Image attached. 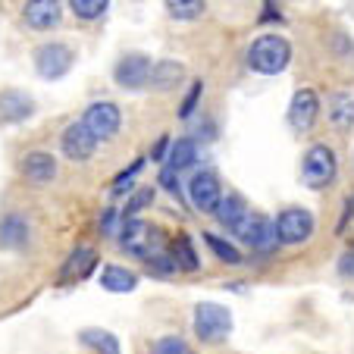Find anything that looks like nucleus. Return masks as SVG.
Returning a JSON list of instances; mask_svg holds the SVG:
<instances>
[{
    "mask_svg": "<svg viewBox=\"0 0 354 354\" xmlns=\"http://www.w3.org/2000/svg\"><path fill=\"white\" fill-rule=\"evenodd\" d=\"M198 163V141L194 138H176L169 141V151H167V169L173 173H185Z\"/></svg>",
    "mask_w": 354,
    "mask_h": 354,
    "instance_id": "nucleus-18",
    "label": "nucleus"
},
{
    "mask_svg": "<svg viewBox=\"0 0 354 354\" xmlns=\"http://www.w3.org/2000/svg\"><path fill=\"white\" fill-rule=\"evenodd\" d=\"M120 245L126 254L138 257V261H151L154 254L167 251L163 248V235L157 226L145 223L141 216H132V220H122L120 223Z\"/></svg>",
    "mask_w": 354,
    "mask_h": 354,
    "instance_id": "nucleus-1",
    "label": "nucleus"
},
{
    "mask_svg": "<svg viewBox=\"0 0 354 354\" xmlns=\"http://www.w3.org/2000/svg\"><path fill=\"white\" fill-rule=\"evenodd\" d=\"M335 176H339V160H335L333 147L329 145L308 147V154H304V160H301V179H304V185L314 188V192H320V188L333 185Z\"/></svg>",
    "mask_w": 354,
    "mask_h": 354,
    "instance_id": "nucleus-3",
    "label": "nucleus"
},
{
    "mask_svg": "<svg viewBox=\"0 0 354 354\" xmlns=\"http://www.w3.org/2000/svg\"><path fill=\"white\" fill-rule=\"evenodd\" d=\"M60 16H63L60 0H26V7H22V19H26V26L38 28V32L54 28L57 22H60Z\"/></svg>",
    "mask_w": 354,
    "mask_h": 354,
    "instance_id": "nucleus-14",
    "label": "nucleus"
},
{
    "mask_svg": "<svg viewBox=\"0 0 354 354\" xmlns=\"http://www.w3.org/2000/svg\"><path fill=\"white\" fill-rule=\"evenodd\" d=\"M138 286V273H132L129 267H120V263H107L100 270V288H107L113 295H126V292H135Z\"/></svg>",
    "mask_w": 354,
    "mask_h": 354,
    "instance_id": "nucleus-19",
    "label": "nucleus"
},
{
    "mask_svg": "<svg viewBox=\"0 0 354 354\" xmlns=\"http://www.w3.org/2000/svg\"><path fill=\"white\" fill-rule=\"evenodd\" d=\"M185 75V69H182V63L176 60H160L151 66V79H147V85L157 88V91H169V88L179 85V79Z\"/></svg>",
    "mask_w": 354,
    "mask_h": 354,
    "instance_id": "nucleus-23",
    "label": "nucleus"
},
{
    "mask_svg": "<svg viewBox=\"0 0 354 354\" xmlns=\"http://www.w3.org/2000/svg\"><path fill=\"white\" fill-rule=\"evenodd\" d=\"M35 104L22 91H0V122H22L32 116Z\"/></svg>",
    "mask_w": 354,
    "mask_h": 354,
    "instance_id": "nucleus-20",
    "label": "nucleus"
},
{
    "mask_svg": "<svg viewBox=\"0 0 354 354\" xmlns=\"http://www.w3.org/2000/svg\"><path fill=\"white\" fill-rule=\"evenodd\" d=\"M120 122H122L120 107L110 104V100H97V104H91V107L85 110V116H82V126H85L97 141L113 138V135L120 132Z\"/></svg>",
    "mask_w": 354,
    "mask_h": 354,
    "instance_id": "nucleus-8",
    "label": "nucleus"
},
{
    "mask_svg": "<svg viewBox=\"0 0 354 354\" xmlns=\"http://www.w3.org/2000/svg\"><path fill=\"white\" fill-rule=\"evenodd\" d=\"M239 235L241 241H245L251 251H257V254H273L276 248H279V235H276V223L270 220V216H263V214H248V220H245V226L239 229Z\"/></svg>",
    "mask_w": 354,
    "mask_h": 354,
    "instance_id": "nucleus-5",
    "label": "nucleus"
},
{
    "mask_svg": "<svg viewBox=\"0 0 354 354\" xmlns=\"http://www.w3.org/2000/svg\"><path fill=\"white\" fill-rule=\"evenodd\" d=\"M288 60H292V47H288V41L282 35H263L248 50V66L263 75L282 73L288 66Z\"/></svg>",
    "mask_w": 354,
    "mask_h": 354,
    "instance_id": "nucleus-2",
    "label": "nucleus"
},
{
    "mask_svg": "<svg viewBox=\"0 0 354 354\" xmlns=\"http://www.w3.org/2000/svg\"><path fill=\"white\" fill-rule=\"evenodd\" d=\"M201 91H204V85H201V82H194L192 91H188V97L182 100V110H179L182 120H188V116L194 113V107H198V100H201Z\"/></svg>",
    "mask_w": 354,
    "mask_h": 354,
    "instance_id": "nucleus-31",
    "label": "nucleus"
},
{
    "mask_svg": "<svg viewBox=\"0 0 354 354\" xmlns=\"http://www.w3.org/2000/svg\"><path fill=\"white\" fill-rule=\"evenodd\" d=\"M232 333V314L223 304L214 301H204L194 308V335H198L204 345H216V342H226Z\"/></svg>",
    "mask_w": 354,
    "mask_h": 354,
    "instance_id": "nucleus-4",
    "label": "nucleus"
},
{
    "mask_svg": "<svg viewBox=\"0 0 354 354\" xmlns=\"http://www.w3.org/2000/svg\"><path fill=\"white\" fill-rule=\"evenodd\" d=\"M223 198V185H220V176L214 169H201L188 179V201L198 214H214L216 204Z\"/></svg>",
    "mask_w": 354,
    "mask_h": 354,
    "instance_id": "nucleus-7",
    "label": "nucleus"
},
{
    "mask_svg": "<svg viewBox=\"0 0 354 354\" xmlns=\"http://www.w3.org/2000/svg\"><path fill=\"white\" fill-rule=\"evenodd\" d=\"M329 122L335 132H351L354 129V94L335 91L329 94Z\"/></svg>",
    "mask_w": 354,
    "mask_h": 354,
    "instance_id": "nucleus-17",
    "label": "nucleus"
},
{
    "mask_svg": "<svg viewBox=\"0 0 354 354\" xmlns=\"http://www.w3.org/2000/svg\"><path fill=\"white\" fill-rule=\"evenodd\" d=\"M276 235H279V245H301L314 235V214L304 207H286L276 216Z\"/></svg>",
    "mask_w": 354,
    "mask_h": 354,
    "instance_id": "nucleus-6",
    "label": "nucleus"
},
{
    "mask_svg": "<svg viewBox=\"0 0 354 354\" xmlns=\"http://www.w3.org/2000/svg\"><path fill=\"white\" fill-rule=\"evenodd\" d=\"M147 79H151V57L129 54V57H122V60L116 63V82H120L122 88H129V91L145 88Z\"/></svg>",
    "mask_w": 354,
    "mask_h": 354,
    "instance_id": "nucleus-13",
    "label": "nucleus"
},
{
    "mask_svg": "<svg viewBox=\"0 0 354 354\" xmlns=\"http://www.w3.org/2000/svg\"><path fill=\"white\" fill-rule=\"evenodd\" d=\"M339 273H342V276H351V279H354V251L342 254V261H339Z\"/></svg>",
    "mask_w": 354,
    "mask_h": 354,
    "instance_id": "nucleus-35",
    "label": "nucleus"
},
{
    "mask_svg": "<svg viewBox=\"0 0 354 354\" xmlns=\"http://www.w3.org/2000/svg\"><path fill=\"white\" fill-rule=\"evenodd\" d=\"M94 267H97V254H94L91 248H75L73 254H69V261L63 263L60 279L63 282H66V279H85Z\"/></svg>",
    "mask_w": 354,
    "mask_h": 354,
    "instance_id": "nucleus-22",
    "label": "nucleus"
},
{
    "mask_svg": "<svg viewBox=\"0 0 354 354\" xmlns=\"http://www.w3.org/2000/svg\"><path fill=\"white\" fill-rule=\"evenodd\" d=\"M154 204V188H138V192L132 194V198L126 201V210H122V220H132V216H138L145 207H151Z\"/></svg>",
    "mask_w": 354,
    "mask_h": 354,
    "instance_id": "nucleus-28",
    "label": "nucleus"
},
{
    "mask_svg": "<svg viewBox=\"0 0 354 354\" xmlns=\"http://www.w3.org/2000/svg\"><path fill=\"white\" fill-rule=\"evenodd\" d=\"M151 354H192V348H188V342L179 339V335H163V339L154 342Z\"/></svg>",
    "mask_w": 354,
    "mask_h": 354,
    "instance_id": "nucleus-29",
    "label": "nucleus"
},
{
    "mask_svg": "<svg viewBox=\"0 0 354 354\" xmlns=\"http://www.w3.org/2000/svg\"><path fill=\"white\" fill-rule=\"evenodd\" d=\"M167 151H169V138L163 135V138L151 147V160H167Z\"/></svg>",
    "mask_w": 354,
    "mask_h": 354,
    "instance_id": "nucleus-34",
    "label": "nucleus"
},
{
    "mask_svg": "<svg viewBox=\"0 0 354 354\" xmlns=\"http://www.w3.org/2000/svg\"><path fill=\"white\" fill-rule=\"evenodd\" d=\"M169 257H173L176 270H182V273H194V270H201V257H198V251H194L192 239H188L185 232H179L173 239V245H169Z\"/></svg>",
    "mask_w": 354,
    "mask_h": 354,
    "instance_id": "nucleus-21",
    "label": "nucleus"
},
{
    "mask_svg": "<svg viewBox=\"0 0 354 354\" xmlns=\"http://www.w3.org/2000/svg\"><path fill=\"white\" fill-rule=\"evenodd\" d=\"M317 113H320V100L310 88H298L292 97V107H288V126L295 132H310L317 122Z\"/></svg>",
    "mask_w": 354,
    "mask_h": 354,
    "instance_id": "nucleus-10",
    "label": "nucleus"
},
{
    "mask_svg": "<svg viewBox=\"0 0 354 354\" xmlns=\"http://www.w3.org/2000/svg\"><path fill=\"white\" fill-rule=\"evenodd\" d=\"M141 167H145V160H141V157H138V160H135L132 167H129V169H122V173L116 176V179H113V198H120L122 192H129V188H132V182H135V176L141 173Z\"/></svg>",
    "mask_w": 354,
    "mask_h": 354,
    "instance_id": "nucleus-30",
    "label": "nucleus"
},
{
    "mask_svg": "<svg viewBox=\"0 0 354 354\" xmlns=\"http://www.w3.org/2000/svg\"><path fill=\"white\" fill-rule=\"evenodd\" d=\"M107 7H110V0H69V10L79 19H97V16H104Z\"/></svg>",
    "mask_w": 354,
    "mask_h": 354,
    "instance_id": "nucleus-27",
    "label": "nucleus"
},
{
    "mask_svg": "<svg viewBox=\"0 0 354 354\" xmlns=\"http://www.w3.org/2000/svg\"><path fill=\"white\" fill-rule=\"evenodd\" d=\"M160 185L167 188L173 198H182V185H179V173H173V169H167L163 167L160 169Z\"/></svg>",
    "mask_w": 354,
    "mask_h": 354,
    "instance_id": "nucleus-32",
    "label": "nucleus"
},
{
    "mask_svg": "<svg viewBox=\"0 0 354 354\" xmlns=\"http://www.w3.org/2000/svg\"><path fill=\"white\" fill-rule=\"evenodd\" d=\"M22 179L32 185H50L57 179V157L50 151H32L22 160Z\"/></svg>",
    "mask_w": 354,
    "mask_h": 354,
    "instance_id": "nucleus-12",
    "label": "nucleus"
},
{
    "mask_svg": "<svg viewBox=\"0 0 354 354\" xmlns=\"http://www.w3.org/2000/svg\"><path fill=\"white\" fill-rule=\"evenodd\" d=\"M79 342L85 348H91V351H97V354H122L120 351V339H116L113 333H107V329H97V326L82 329Z\"/></svg>",
    "mask_w": 354,
    "mask_h": 354,
    "instance_id": "nucleus-24",
    "label": "nucleus"
},
{
    "mask_svg": "<svg viewBox=\"0 0 354 354\" xmlns=\"http://www.w3.org/2000/svg\"><path fill=\"white\" fill-rule=\"evenodd\" d=\"M248 214H251V207L245 204V198H241V194H223L220 204H216V210H214V216L220 220V226L229 229L232 235L245 226Z\"/></svg>",
    "mask_w": 354,
    "mask_h": 354,
    "instance_id": "nucleus-15",
    "label": "nucleus"
},
{
    "mask_svg": "<svg viewBox=\"0 0 354 354\" xmlns=\"http://www.w3.org/2000/svg\"><path fill=\"white\" fill-rule=\"evenodd\" d=\"M204 241H207V248L214 251L216 257H220L223 263H229V267H239L245 257H241V251L232 245V241H226V239H220V235H214V232H204Z\"/></svg>",
    "mask_w": 354,
    "mask_h": 354,
    "instance_id": "nucleus-25",
    "label": "nucleus"
},
{
    "mask_svg": "<svg viewBox=\"0 0 354 354\" xmlns=\"http://www.w3.org/2000/svg\"><path fill=\"white\" fill-rule=\"evenodd\" d=\"M28 239H32V229L22 214H7L0 220V248L3 251H22Z\"/></svg>",
    "mask_w": 354,
    "mask_h": 354,
    "instance_id": "nucleus-16",
    "label": "nucleus"
},
{
    "mask_svg": "<svg viewBox=\"0 0 354 354\" xmlns=\"http://www.w3.org/2000/svg\"><path fill=\"white\" fill-rule=\"evenodd\" d=\"M204 7H207V0H167L169 16H176V19H198Z\"/></svg>",
    "mask_w": 354,
    "mask_h": 354,
    "instance_id": "nucleus-26",
    "label": "nucleus"
},
{
    "mask_svg": "<svg viewBox=\"0 0 354 354\" xmlns=\"http://www.w3.org/2000/svg\"><path fill=\"white\" fill-rule=\"evenodd\" d=\"M116 220H120V214H116L113 207L104 210V216H100V232H104V235H113L116 232Z\"/></svg>",
    "mask_w": 354,
    "mask_h": 354,
    "instance_id": "nucleus-33",
    "label": "nucleus"
},
{
    "mask_svg": "<svg viewBox=\"0 0 354 354\" xmlns=\"http://www.w3.org/2000/svg\"><path fill=\"white\" fill-rule=\"evenodd\" d=\"M73 60H75L73 50L66 44H57V41L41 44L35 50V69H38L41 79H60V75H66L73 69Z\"/></svg>",
    "mask_w": 354,
    "mask_h": 354,
    "instance_id": "nucleus-9",
    "label": "nucleus"
},
{
    "mask_svg": "<svg viewBox=\"0 0 354 354\" xmlns=\"http://www.w3.org/2000/svg\"><path fill=\"white\" fill-rule=\"evenodd\" d=\"M60 147H63V154H66L69 160L82 163V160H88V157H94V151H97V138H94L79 120V122H69V126L63 129Z\"/></svg>",
    "mask_w": 354,
    "mask_h": 354,
    "instance_id": "nucleus-11",
    "label": "nucleus"
}]
</instances>
